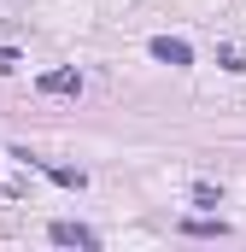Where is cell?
Segmentation results:
<instances>
[{
  "mask_svg": "<svg viewBox=\"0 0 246 252\" xmlns=\"http://www.w3.org/2000/svg\"><path fill=\"white\" fill-rule=\"evenodd\" d=\"M153 59L158 64H193V47L182 35H153Z\"/></svg>",
  "mask_w": 246,
  "mask_h": 252,
  "instance_id": "1",
  "label": "cell"
},
{
  "mask_svg": "<svg viewBox=\"0 0 246 252\" xmlns=\"http://www.w3.org/2000/svg\"><path fill=\"white\" fill-rule=\"evenodd\" d=\"M47 235H53L59 247H100V235H94V229H82V223H53Z\"/></svg>",
  "mask_w": 246,
  "mask_h": 252,
  "instance_id": "2",
  "label": "cell"
},
{
  "mask_svg": "<svg viewBox=\"0 0 246 252\" xmlns=\"http://www.w3.org/2000/svg\"><path fill=\"white\" fill-rule=\"evenodd\" d=\"M35 88H41V94H76V88H82V76H76V70H47Z\"/></svg>",
  "mask_w": 246,
  "mask_h": 252,
  "instance_id": "3",
  "label": "cell"
},
{
  "mask_svg": "<svg viewBox=\"0 0 246 252\" xmlns=\"http://www.w3.org/2000/svg\"><path fill=\"white\" fill-rule=\"evenodd\" d=\"M182 229H187V235H229V223H223V217H187Z\"/></svg>",
  "mask_w": 246,
  "mask_h": 252,
  "instance_id": "4",
  "label": "cell"
},
{
  "mask_svg": "<svg viewBox=\"0 0 246 252\" xmlns=\"http://www.w3.org/2000/svg\"><path fill=\"white\" fill-rule=\"evenodd\" d=\"M47 176H53V182H59V188H82V170H64V164H53V170H47Z\"/></svg>",
  "mask_w": 246,
  "mask_h": 252,
  "instance_id": "5",
  "label": "cell"
},
{
  "mask_svg": "<svg viewBox=\"0 0 246 252\" xmlns=\"http://www.w3.org/2000/svg\"><path fill=\"white\" fill-rule=\"evenodd\" d=\"M217 59H223V70H246V59H241V53H235V47H223Z\"/></svg>",
  "mask_w": 246,
  "mask_h": 252,
  "instance_id": "6",
  "label": "cell"
},
{
  "mask_svg": "<svg viewBox=\"0 0 246 252\" xmlns=\"http://www.w3.org/2000/svg\"><path fill=\"white\" fill-rule=\"evenodd\" d=\"M12 64H18V53H12V47H0V70H12Z\"/></svg>",
  "mask_w": 246,
  "mask_h": 252,
  "instance_id": "7",
  "label": "cell"
}]
</instances>
